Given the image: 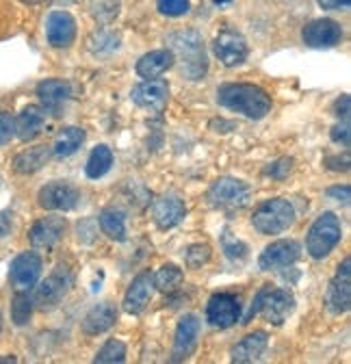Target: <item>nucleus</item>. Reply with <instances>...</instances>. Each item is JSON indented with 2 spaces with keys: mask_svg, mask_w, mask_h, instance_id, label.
Wrapping results in <instances>:
<instances>
[{
  "mask_svg": "<svg viewBox=\"0 0 351 364\" xmlns=\"http://www.w3.org/2000/svg\"><path fill=\"white\" fill-rule=\"evenodd\" d=\"M111 165H113V152H111V148L98 146V148L92 150L90 159H87L85 171H87V176H90L92 180H98V178H102L111 169Z\"/></svg>",
  "mask_w": 351,
  "mask_h": 364,
  "instance_id": "c756f323",
  "label": "nucleus"
},
{
  "mask_svg": "<svg viewBox=\"0 0 351 364\" xmlns=\"http://www.w3.org/2000/svg\"><path fill=\"white\" fill-rule=\"evenodd\" d=\"M349 136H351V132H349V122L347 119L332 128V141L334 144H342L347 148L349 146Z\"/></svg>",
  "mask_w": 351,
  "mask_h": 364,
  "instance_id": "a19ab883",
  "label": "nucleus"
},
{
  "mask_svg": "<svg viewBox=\"0 0 351 364\" xmlns=\"http://www.w3.org/2000/svg\"><path fill=\"white\" fill-rule=\"evenodd\" d=\"M55 5H59V7H68V5H74L76 0H53Z\"/></svg>",
  "mask_w": 351,
  "mask_h": 364,
  "instance_id": "de8ad7c7",
  "label": "nucleus"
},
{
  "mask_svg": "<svg viewBox=\"0 0 351 364\" xmlns=\"http://www.w3.org/2000/svg\"><path fill=\"white\" fill-rule=\"evenodd\" d=\"M48 159H50V150L46 146H35V148H28V150L20 152L14 159V169L18 173H22V176L35 173L48 163Z\"/></svg>",
  "mask_w": 351,
  "mask_h": 364,
  "instance_id": "a878e982",
  "label": "nucleus"
},
{
  "mask_svg": "<svg viewBox=\"0 0 351 364\" xmlns=\"http://www.w3.org/2000/svg\"><path fill=\"white\" fill-rule=\"evenodd\" d=\"M133 102L141 109L148 111H163L169 102V85L158 78H150L137 87H133V94H130Z\"/></svg>",
  "mask_w": 351,
  "mask_h": 364,
  "instance_id": "ddd939ff",
  "label": "nucleus"
},
{
  "mask_svg": "<svg viewBox=\"0 0 351 364\" xmlns=\"http://www.w3.org/2000/svg\"><path fill=\"white\" fill-rule=\"evenodd\" d=\"M0 326H3V314H0Z\"/></svg>",
  "mask_w": 351,
  "mask_h": 364,
  "instance_id": "09e8293b",
  "label": "nucleus"
},
{
  "mask_svg": "<svg viewBox=\"0 0 351 364\" xmlns=\"http://www.w3.org/2000/svg\"><path fill=\"white\" fill-rule=\"evenodd\" d=\"M217 102L228 111L241 113L249 119H262L271 111V98L265 89L249 82H230L217 91Z\"/></svg>",
  "mask_w": 351,
  "mask_h": 364,
  "instance_id": "f257e3e1",
  "label": "nucleus"
},
{
  "mask_svg": "<svg viewBox=\"0 0 351 364\" xmlns=\"http://www.w3.org/2000/svg\"><path fill=\"white\" fill-rule=\"evenodd\" d=\"M46 37L53 48H70L76 39V20L68 11H53L46 22Z\"/></svg>",
  "mask_w": 351,
  "mask_h": 364,
  "instance_id": "4468645a",
  "label": "nucleus"
},
{
  "mask_svg": "<svg viewBox=\"0 0 351 364\" xmlns=\"http://www.w3.org/2000/svg\"><path fill=\"white\" fill-rule=\"evenodd\" d=\"M210 258V247L208 245H191L185 254V260L191 269H200L202 264H206Z\"/></svg>",
  "mask_w": 351,
  "mask_h": 364,
  "instance_id": "e433bc0d",
  "label": "nucleus"
},
{
  "mask_svg": "<svg viewBox=\"0 0 351 364\" xmlns=\"http://www.w3.org/2000/svg\"><path fill=\"white\" fill-rule=\"evenodd\" d=\"M269 287H271V284H265V287H262V289L258 291V295L254 297V301H252V306H249V310H247V314H245V318H243V323H249L256 314H260V308H262V301H265V295H267Z\"/></svg>",
  "mask_w": 351,
  "mask_h": 364,
  "instance_id": "ea45409f",
  "label": "nucleus"
},
{
  "mask_svg": "<svg viewBox=\"0 0 351 364\" xmlns=\"http://www.w3.org/2000/svg\"><path fill=\"white\" fill-rule=\"evenodd\" d=\"M340 237H342V228L338 217L334 213H323L310 225L308 239H306V250H308V254L315 260H321L340 243Z\"/></svg>",
  "mask_w": 351,
  "mask_h": 364,
  "instance_id": "20e7f679",
  "label": "nucleus"
},
{
  "mask_svg": "<svg viewBox=\"0 0 351 364\" xmlns=\"http://www.w3.org/2000/svg\"><path fill=\"white\" fill-rule=\"evenodd\" d=\"M222 243H224V252H226V256L230 258V260H237V258H245V254H247V247H245V243H241L237 237H232L228 230L224 232V237H222Z\"/></svg>",
  "mask_w": 351,
  "mask_h": 364,
  "instance_id": "c9c22d12",
  "label": "nucleus"
},
{
  "mask_svg": "<svg viewBox=\"0 0 351 364\" xmlns=\"http://www.w3.org/2000/svg\"><path fill=\"white\" fill-rule=\"evenodd\" d=\"M176 61V55L165 48V50H152L148 55H144L139 61H137V74L146 80L150 78H158L161 74H165Z\"/></svg>",
  "mask_w": 351,
  "mask_h": 364,
  "instance_id": "5701e85b",
  "label": "nucleus"
},
{
  "mask_svg": "<svg viewBox=\"0 0 351 364\" xmlns=\"http://www.w3.org/2000/svg\"><path fill=\"white\" fill-rule=\"evenodd\" d=\"M349 105H351V98H349V96H342V98L336 102V115L342 117V119H349Z\"/></svg>",
  "mask_w": 351,
  "mask_h": 364,
  "instance_id": "49530a36",
  "label": "nucleus"
},
{
  "mask_svg": "<svg viewBox=\"0 0 351 364\" xmlns=\"http://www.w3.org/2000/svg\"><path fill=\"white\" fill-rule=\"evenodd\" d=\"M43 124H46V111L39 107H26L16 122V134L22 141H31L43 130Z\"/></svg>",
  "mask_w": 351,
  "mask_h": 364,
  "instance_id": "393cba45",
  "label": "nucleus"
},
{
  "mask_svg": "<svg viewBox=\"0 0 351 364\" xmlns=\"http://www.w3.org/2000/svg\"><path fill=\"white\" fill-rule=\"evenodd\" d=\"M11 213H7V210H3L0 213V239H5L9 232H11Z\"/></svg>",
  "mask_w": 351,
  "mask_h": 364,
  "instance_id": "a18cd8bd",
  "label": "nucleus"
},
{
  "mask_svg": "<svg viewBox=\"0 0 351 364\" xmlns=\"http://www.w3.org/2000/svg\"><path fill=\"white\" fill-rule=\"evenodd\" d=\"M37 96H39L43 109L57 113L72 98V85L65 80H57V78L41 80L37 85Z\"/></svg>",
  "mask_w": 351,
  "mask_h": 364,
  "instance_id": "aec40b11",
  "label": "nucleus"
},
{
  "mask_svg": "<svg viewBox=\"0 0 351 364\" xmlns=\"http://www.w3.org/2000/svg\"><path fill=\"white\" fill-rule=\"evenodd\" d=\"M208 202L215 208H241L249 202V187L237 178H219L208 191Z\"/></svg>",
  "mask_w": 351,
  "mask_h": 364,
  "instance_id": "39448f33",
  "label": "nucleus"
},
{
  "mask_svg": "<svg viewBox=\"0 0 351 364\" xmlns=\"http://www.w3.org/2000/svg\"><path fill=\"white\" fill-rule=\"evenodd\" d=\"M241 316V306L239 299L230 293H217L208 299L206 306V318L212 328L226 330L232 328Z\"/></svg>",
  "mask_w": 351,
  "mask_h": 364,
  "instance_id": "1a4fd4ad",
  "label": "nucleus"
},
{
  "mask_svg": "<svg viewBox=\"0 0 351 364\" xmlns=\"http://www.w3.org/2000/svg\"><path fill=\"white\" fill-rule=\"evenodd\" d=\"M33 314V301L26 293H18L11 304V318L16 326H26Z\"/></svg>",
  "mask_w": 351,
  "mask_h": 364,
  "instance_id": "473e14b6",
  "label": "nucleus"
},
{
  "mask_svg": "<svg viewBox=\"0 0 351 364\" xmlns=\"http://www.w3.org/2000/svg\"><path fill=\"white\" fill-rule=\"evenodd\" d=\"M124 360H126V345L122 341L104 343V347L94 358L96 364H115V362H124Z\"/></svg>",
  "mask_w": 351,
  "mask_h": 364,
  "instance_id": "2f4dec72",
  "label": "nucleus"
},
{
  "mask_svg": "<svg viewBox=\"0 0 351 364\" xmlns=\"http://www.w3.org/2000/svg\"><path fill=\"white\" fill-rule=\"evenodd\" d=\"M301 256V247L297 241L293 239H282L276 241L271 245L265 247V252L260 254L258 258V267L262 271H274V269H282V267H291L293 262H297Z\"/></svg>",
  "mask_w": 351,
  "mask_h": 364,
  "instance_id": "f8f14e48",
  "label": "nucleus"
},
{
  "mask_svg": "<svg viewBox=\"0 0 351 364\" xmlns=\"http://www.w3.org/2000/svg\"><path fill=\"white\" fill-rule=\"evenodd\" d=\"M293 308H295V297H293L291 291L269 287V291L265 295V301H262L260 312L265 314V318H267L269 323L282 326L286 321V316L293 312Z\"/></svg>",
  "mask_w": 351,
  "mask_h": 364,
  "instance_id": "2eb2a0df",
  "label": "nucleus"
},
{
  "mask_svg": "<svg viewBox=\"0 0 351 364\" xmlns=\"http://www.w3.org/2000/svg\"><path fill=\"white\" fill-rule=\"evenodd\" d=\"M252 223L260 235H280L295 223V208L282 198L267 200L254 210Z\"/></svg>",
  "mask_w": 351,
  "mask_h": 364,
  "instance_id": "7ed1b4c3",
  "label": "nucleus"
},
{
  "mask_svg": "<svg viewBox=\"0 0 351 364\" xmlns=\"http://www.w3.org/2000/svg\"><path fill=\"white\" fill-rule=\"evenodd\" d=\"M41 267H43L41 258L35 252H24V254L16 256L9 267V280H11L14 289L18 293L31 291L41 276Z\"/></svg>",
  "mask_w": 351,
  "mask_h": 364,
  "instance_id": "6e6552de",
  "label": "nucleus"
},
{
  "mask_svg": "<svg viewBox=\"0 0 351 364\" xmlns=\"http://www.w3.org/2000/svg\"><path fill=\"white\" fill-rule=\"evenodd\" d=\"M301 39L306 46H310V48H332V46H336L342 39V28L338 22L330 18L313 20L303 26Z\"/></svg>",
  "mask_w": 351,
  "mask_h": 364,
  "instance_id": "9b49d317",
  "label": "nucleus"
},
{
  "mask_svg": "<svg viewBox=\"0 0 351 364\" xmlns=\"http://www.w3.org/2000/svg\"><path fill=\"white\" fill-rule=\"evenodd\" d=\"M90 43H92V50L94 53H111V50H115L117 46H119V37L115 33L100 31V33H96L90 39Z\"/></svg>",
  "mask_w": 351,
  "mask_h": 364,
  "instance_id": "72a5a7b5",
  "label": "nucleus"
},
{
  "mask_svg": "<svg viewBox=\"0 0 351 364\" xmlns=\"http://www.w3.org/2000/svg\"><path fill=\"white\" fill-rule=\"evenodd\" d=\"M351 0H319V7L328 11H345L349 9Z\"/></svg>",
  "mask_w": 351,
  "mask_h": 364,
  "instance_id": "37998d69",
  "label": "nucleus"
},
{
  "mask_svg": "<svg viewBox=\"0 0 351 364\" xmlns=\"http://www.w3.org/2000/svg\"><path fill=\"white\" fill-rule=\"evenodd\" d=\"M267 343H269V336H267L265 332H254V334H247L239 345H234V347H232V351H230L232 362L245 364V362H254V360H258L262 353H265Z\"/></svg>",
  "mask_w": 351,
  "mask_h": 364,
  "instance_id": "b1692460",
  "label": "nucleus"
},
{
  "mask_svg": "<svg viewBox=\"0 0 351 364\" xmlns=\"http://www.w3.org/2000/svg\"><path fill=\"white\" fill-rule=\"evenodd\" d=\"M102 232L113 241H126V217L119 208H104L100 213Z\"/></svg>",
  "mask_w": 351,
  "mask_h": 364,
  "instance_id": "cd10ccee",
  "label": "nucleus"
},
{
  "mask_svg": "<svg viewBox=\"0 0 351 364\" xmlns=\"http://www.w3.org/2000/svg\"><path fill=\"white\" fill-rule=\"evenodd\" d=\"M70 289V276L65 271H55L53 276H48L43 280L37 291H35V304L41 308V310H50L55 308L68 293Z\"/></svg>",
  "mask_w": 351,
  "mask_h": 364,
  "instance_id": "dca6fc26",
  "label": "nucleus"
},
{
  "mask_svg": "<svg viewBox=\"0 0 351 364\" xmlns=\"http://www.w3.org/2000/svg\"><path fill=\"white\" fill-rule=\"evenodd\" d=\"M65 232V219L63 217H46L39 219L37 223H33L28 239L33 243V247H53L55 243L61 241Z\"/></svg>",
  "mask_w": 351,
  "mask_h": 364,
  "instance_id": "6ab92c4d",
  "label": "nucleus"
},
{
  "mask_svg": "<svg viewBox=\"0 0 351 364\" xmlns=\"http://www.w3.org/2000/svg\"><path fill=\"white\" fill-rule=\"evenodd\" d=\"M169 50L183 61V74L189 80H200L208 72V57L204 50V39L198 31H176L167 37Z\"/></svg>",
  "mask_w": 351,
  "mask_h": 364,
  "instance_id": "f03ea898",
  "label": "nucleus"
},
{
  "mask_svg": "<svg viewBox=\"0 0 351 364\" xmlns=\"http://www.w3.org/2000/svg\"><path fill=\"white\" fill-rule=\"evenodd\" d=\"M200 338V318L195 314H185L178 328H176V341H173V360H185L191 355Z\"/></svg>",
  "mask_w": 351,
  "mask_h": 364,
  "instance_id": "a211bd4d",
  "label": "nucleus"
},
{
  "mask_svg": "<svg viewBox=\"0 0 351 364\" xmlns=\"http://www.w3.org/2000/svg\"><path fill=\"white\" fill-rule=\"evenodd\" d=\"M154 221L161 230H169V228L178 225L185 217H187V206L180 198H173V196H167V198H161L156 204H154Z\"/></svg>",
  "mask_w": 351,
  "mask_h": 364,
  "instance_id": "4be33fe9",
  "label": "nucleus"
},
{
  "mask_svg": "<svg viewBox=\"0 0 351 364\" xmlns=\"http://www.w3.org/2000/svg\"><path fill=\"white\" fill-rule=\"evenodd\" d=\"M117 321V310L113 304L102 301L98 306H94L90 312L85 314L82 318V332L90 334V336H98L104 334L107 330H111Z\"/></svg>",
  "mask_w": 351,
  "mask_h": 364,
  "instance_id": "412c9836",
  "label": "nucleus"
},
{
  "mask_svg": "<svg viewBox=\"0 0 351 364\" xmlns=\"http://www.w3.org/2000/svg\"><path fill=\"white\" fill-rule=\"evenodd\" d=\"M37 202L46 210H72L80 202V191L65 180H55L39 189Z\"/></svg>",
  "mask_w": 351,
  "mask_h": 364,
  "instance_id": "423d86ee",
  "label": "nucleus"
},
{
  "mask_svg": "<svg viewBox=\"0 0 351 364\" xmlns=\"http://www.w3.org/2000/svg\"><path fill=\"white\" fill-rule=\"evenodd\" d=\"M152 291H154V280H152V273L150 271H144L139 276L130 282V287L126 289V295H124V310L128 314H141L146 310V306L150 304V297H152Z\"/></svg>",
  "mask_w": 351,
  "mask_h": 364,
  "instance_id": "f3484780",
  "label": "nucleus"
},
{
  "mask_svg": "<svg viewBox=\"0 0 351 364\" xmlns=\"http://www.w3.org/2000/svg\"><path fill=\"white\" fill-rule=\"evenodd\" d=\"M325 306L332 314H342L351 306V260L345 258L328 287Z\"/></svg>",
  "mask_w": 351,
  "mask_h": 364,
  "instance_id": "9d476101",
  "label": "nucleus"
},
{
  "mask_svg": "<svg viewBox=\"0 0 351 364\" xmlns=\"http://www.w3.org/2000/svg\"><path fill=\"white\" fill-rule=\"evenodd\" d=\"M158 11L163 16H169V18H178V16H185L189 14V0H158L156 3Z\"/></svg>",
  "mask_w": 351,
  "mask_h": 364,
  "instance_id": "f704fd0d",
  "label": "nucleus"
},
{
  "mask_svg": "<svg viewBox=\"0 0 351 364\" xmlns=\"http://www.w3.org/2000/svg\"><path fill=\"white\" fill-rule=\"evenodd\" d=\"M82 141H85V130L82 128H76V126L63 128L57 134L53 152H55V156H72L82 146Z\"/></svg>",
  "mask_w": 351,
  "mask_h": 364,
  "instance_id": "bb28decb",
  "label": "nucleus"
},
{
  "mask_svg": "<svg viewBox=\"0 0 351 364\" xmlns=\"http://www.w3.org/2000/svg\"><path fill=\"white\" fill-rule=\"evenodd\" d=\"M154 280V287L163 293H173V291H178L183 280H185V273L180 267H176V264H163L158 271H156V276H152Z\"/></svg>",
  "mask_w": 351,
  "mask_h": 364,
  "instance_id": "c85d7f7f",
  "label": "nucleus"
},
{
  "mask_svg": "<svg viewBox=\"0 0 351 364\" xmlns=\"http://www.w3.org/2000/svg\"><path fill=\"white\" fill-rule=\"evenodd\" d=\"M325 165L334 171H347L349 169V154L345 152L342 156H328Z\"/></svg>",
  "mask_w": 351,
  "mask_h": 364,
  "instance_id": "79ce46f5",
  "label": "nucleus"
},
{
  "mask_svg": "<svg viewBox=\"0 0 351 364\" xmlns=\"http://www.w3.org/2000/svg\"><path fill=\"white\" fill-rule=\"evenodd\" d=\"M328 198H336L338 202L349 204V187L347 185L345 187H332V189H328Z\"/></svg>",
  "mask_w": 351,
  "mask_h": 364,
  "instance_id": "c03bdc74",
  "label": "nucleus"
},
{
  "mask_svg": "<svg viewBox=\"0 0 351 364\" xmlns=\"http://www.w3.org/2000/svg\"><path fill=\"white\" fill-rule=\"evenodd\" d=\"M14 134H16V119L9 113H0V146L9 144Z\"/></svg>",
  "mask_w": 351,
  "mask_h": 364,
  "instance_id": "4c0bfd02",
  "label": "nucleus"
},
{
  "mask_svg": "<svg viewBox=\"0 0 351 364\" xmlns=\"http://www.w3.org/2000/svg\"><path fill=\"white\" fill-rule=\"evenodd\" d=\"M119 0H90V11L100 24H111L119 16Z\"/></svg>",
  "mask_w": 351,
  "mask_h": 364,
  "instance_id": "7c9ffc66",
  "label": "nucleus"
},
{
  "mask_svg": "<svg viewBox=\"0 0 351 364\" xmlns=\"http://www.w3.org/2000/svg\"><path fill=\"white\" fill-rule=\"evenodd\" d=\"M291 167H293V159H278L276 163H271V165L265 169V173H267V176H271V178L282 180V178H286V176H288Z\"/></svg>",
  "mask_w": 351,
  "mask_h": 364,
  "instance_id": "58836bf2",
  "label": "nucleus"
},
{
  "mask_svg": "<svg viewBox=\"0 0 351 364\" xmlns=\"http://www.w3.org/2000/svg\"><path fill=\"white\" fill-rule=\"evenodd\" d=\"M212 53L226 68H234L247 59L249 50H247V41L241 33L226 28L212 39Z\"/></svg>",
  "mask_w": 351,
  "mask_h": 364,
  "instance_id": "0eeeda50",
  "label": "nucleus"
}]
</instances>
